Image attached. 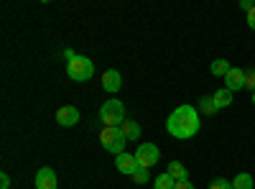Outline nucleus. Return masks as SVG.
<instances>
[{
    "mask_svg": "<svg viewBox=\"0 0 255 189\" xmlns=\"http://www.w3.org/2000/svg\"><path fill=\"white\" fill-rule=\"evenodd\" d=\"M232 67H230V61L227 59H215V61H212V67H209V72L212 74H215V77H227V72H230Z\"/></svg>",
    "mask_w": 255,
    "mask_h": 189,
    "instance_id": "14",
    "label": "nucleus"
},
{
    "mask_svg": "<svg viewBox=\"0 0 255 189\" xmlns=\"http://www.w3.org/2000/svg\"><path fill=\"white\" fill-rule=\"evenodd\" d=\"M115 166H118V172H120V174L133 177V174L138 172V161H135V154H120V156H115Z\"/></svg>",
    "mask_w": 255,
    "mask_h": 189,
    "instance_id": "8",
    "label": "nucleus"
},
{
    "mask_svg": "<svg viewBox=\"0 0 255 189\" xmlns=\"http://www.w3.org/2000/svg\"><path fill=\"white\" fill-rule=\"evenodd\" d=\"M174 189H197V187L186 179V182H176V187H174Z\"/></svg>",
    "mask_w": 255,
    "mask_h": 189,
    "instance_id": "22",
    "label": "nucleus"
},
{
    "mask_svg": "<svg viewBox=\"0 0 255 189\" xmlns=\"http://www.w3.org/2000/svg\"><path fill=\"white\" fill-rule=\"evenodd\" d=\"M240 8H243V10H253L255 3H253V0H240Z\"/></svg>",
    "mask_w": 255,
    "mask_h": 189,
    "instance_id": "24",
    "label": "nucleus"
},
{
    "mask_svg": "<svg viewBox=\"0 0 255 189\" xmlns=\"http://www.w3.org/2000/svg\"><path fill=\"white\" fill-rule=\"evenodd\" d=\"M120 87H123V77L118 69H108L102 74V90L105 92H118Z\"/></svg>",
    "mask_w": 255,
    "mask_h": 189,
    "instance_id": "10",
    "label": "nucleus"
},
{
    "mask_svg": "<svg viewBox=\"0 0 255 189\" xmlns=\"http://www.w3.org/2000/svg\"><path fill=\"white\" fill-rule=\"evenodd\" d=\"M248 26L255 31V8H253V10H248Z\"/></svg>",
    "mask_w": 255,
    "mask_h": 189,
    "instance_id": "23",
    "label": "nucleus"
},
{
    "mask_svg": "<svg viewBox=\"0 0 255 189\" xmlns=\"http://www.w3.org/2000/svg\"><path fill=\"white\" fill-rule=\"evenodd\" d=\"M174 187H176V179H174L171 174H168V172H166V174H161V177L153 182V189H174Z\"/></svg>",
    "mask_w": 255,
    "mask_h": 189,
    "instance_id": "16",
    "label": "nucleus"
},
{
    "mask_svg": "<svg viewBox=\"0 0 255 189\" xmlns=\"http://www.w3.org/2000/svg\"><path fill=\"white\" fill-rule=\"evenodd\" d=\"M0 189H10V177L3 172V174H0Z\"/></svg>",
    "mask_w": 255,
    "mask_h": 189,
    "instance_id": "21",
    "label": "nucleus"
},
{
    "mask_svg": "<svg viewBox=\"0 0 255 189\" xmlns=\"http://www.w3.org/2000/svg\"><path fill=\"white\" fill-rule=\"evenodd\" d=\"M245 87L255 90V69H245Z\"/></svg>",
    "mask_w": 255,
    "mask_h": 189,
    "instance_id": "20",
    "label": "nucleus"
},
{
    "mask_svg": "<svg viewBox=\"0 0 255 189\" xmlns=\"http://www.w3.org/2000/svg\"><path fill=\"white\" fill-rule=\"evenodd\" d=\"M128 118H125V105L120 100H108L102 102L100 108V123H105L108 128H118V125H123Z\"/></svg>",
    "mask_w": 255,
    "mask_h": 189,
    "instance_id": "2",
    "label": "nucleus"
},
{
    "mask_svg": "<svg viewBox=\"0 0 255 189\" xmlns=\"http://www.w3.org/2000/svg\"><path fill=\"white\" fill-rule=\"evenodd\" d=\"M199 108H202V113H207V115H212V113L217 110V108H215V100H212V97H202V100H199Z\"/></svg>",
    "mask_w": 255,
    "mask_h": 189,
    "instance_id": "17",
    "label": "nucleus"
},
{
    "mask_svg": "<svg viewBox=\"0 0 255 189\" xmlns=\"http://www.w3.org/2000/svg\"><path fill=\"white\" fill-rule=\"evenodd\" d=\"M67 74H69V79H74V82H87V79H92V77H95L92 59L77 54L72 61H67Z\"/></svg>",
    "mask_w": 255,
    "mask_h": 189,
    "instance_id": "3",
    "label": "nucleus"
},
{
    "mask_svg": "<svg viewBox=\"0 0 255 189\" xmlns=\"http://www.w3.org/2000/svg\"><path fill=\"white\" fill-rule=\"evenodd\" d=\"M120 131H123L125 141H138L140 133H143V128L138 125V120H125V123L120 125Z\"/></svg>",
    "mask_w": 255,
    "mask_h": 189,
    "instance_id": "11",
    "label": "nucleus"
},
{
    "mask_svg": "<svg viewBox=\"0 0 255 189\" xmlns=\"http://www.w3.org/2000/svg\"><path fill=\"white\" fill-rule=\"evenodd\" d=\"M199 113L197 108H191V105H179V108L168 115L166 120V131L168 136H174L179 141H186V138H194L199 133Z\"/></svg>",
    "mask_w": 255,
    "mask_h": 189,
    "instance_id": "1",
    "label": "nucleus"
},
{
    "mask_svg": "<svg viewBox=\"0 0 255 189\" xmlns=\"http://www.w3.org/2000/svg\"><path fill=\"white\" fill-rule=\"evenodd\" d=\"M212 100H215V108H217V110L230 108V105H232V92H230L227 87H222V90H217L215 95H212Z\"/></svg>",
    "mask_w": 255,
    "mask_h": 189,
    "instance_id": "12",
    "label": "nucleus"
},
{
    "mask_svg": "<svg viewBox=\"0 0 255 189\" xmlns=\"http://www.w3.org/2000/svg\"><path fill=\"white\" fill-rule=\"evenodd\" d=\"M225 87H227L230 92H238V90H243V87H245V69L232 67V69L227 72V77H225Z\"/></svg>",
    "mask_w": 255,
    "mask_h": 189,
    "instance_id": "9",
    "label": "nucleus"
},
{
    "mask_svg": "<svg viewBox=\"0 0 255 189\" xmlns=\"http://www.w3.org/2000/svg\"><path fill=\"white\" fill-rule=\"evenodd\" d=\"M133 179H135V184H145L148 179H151V174H148V169H143V166H138V172L133 174Z\"/></svg>",
    "mask_w": 255,
    "mask_h": 189,
    "instance_id": "18",
    "label": "nucleus"
},
{
    "mask_svg": "<svg viewBox=\"0 0 255 189\" xmlns=\"http://www.w3.org/2000/svg\"><path fill=\"white\" fill-rule=\"evenodd\" d=\"M59 187V179H56V172L51 166H41L36 172V189H56Z\"/></svg>",
    "mask_w": 255,
    "mask_h": 189,
    "instance_id": "7",
    "label": "nucleus"
},
{
    "mask_svg": "<svg viewBox=\"0 0 255 189\" xmlns=\"http://www.w3.org/2000/svg\"><path fill=\"white\" fill-rule=\"evenodd\" d=\"M253 187H255V182L248 172H243V174H238L235 179H232V189H253Z\"/></svg>",
    "mask_w": 255,
    "mask_h": 189,
    "instance_id": "15",
    "label": "nucleus"
},
{
    "mask_svg": "<svg viewBox=\"0 0 255 189\" xmlns=\"http://www.w3.org/2000/svg\"><path fill=\"white\" fill-rule=\"evenodd\" d=\"M100 143H102V149L105 151H110V154H115V156H120V154H125V136H123V131H120V125L118 128H105L100 131Z\"/></svg>",
    "mask_w": 255,
    "mask_h": 189,
    "instance_id": "4",
    "label": "nucleus"
},
{
    "mask_svg": "<svg viewBox=\"0 0 255 189\" xmlns=\"http://www.w3.org/2000/svg\"><path fill=\"white\" fill-rule=\"evenodd\" d=\"M161 159V151L156 143H140L138 151H135V161L138 166H143V169H151V166H156Z\"/></svg>",
    "mask_w": 255,
    "mask_h": 189,
    "instance_id": "5",
    "label": "nucleus"
},
{
    "mask_svg": "<svg viewBox=\"0 0 255 189\" xmlns=\"http://www.w3.org/2000/svg\"><path fill=\"white\" fill-rule=\"evenodd\" d=\"M253 105H255V90H253Z\"/></svg>",
    "mask_w": 255,
    "mask_h": 189,
    "instance_id": "25",
    "label": "nucleus"
},
{
    "mask_svg": "<svg viewBox=\"0 0 255 189\" xmlns=\"http://www.w3.org/2000/svg\"><path fill=\"white\" fill-rule=\"evenodd\" d=\"M56 123L61 125V128H72V125L79 123V110L74 108V105H61V108L56 110Z\"/></svg>",
    "mask_w": 255,
    "mask_h": 189,
    "instance_id": "6",
    "label": "nucleus"
},
{
    "mask_svg": "<svg viewBox=\"0 0 255 189\" xmlns=\"http://www.w3.org/2000/svg\"><path fill=\"white\" fill-rule=\"evenodd\" d=\"M209 189H232V182H227V179H215V182H212L209 184Z\"/></svg>",
    "mask_w": 255,
    "mask_h": 189,
    "instance_id": "19",
    "label": "nucleus"
},
{
    "mask_svg": "<svg viewBox=\"0 0 255 189\" xmlns=\"http://www.w3.org/2000/svg\"><path fill=\"white\" fill-rule=\"evenodd\" d=\"M168 174H171L176 182H186L189 179V172H186V166L181 161H171V164H168Z\"/></svg>",
    "mask_w": 255,
    "mask_h": 189,
    "instance_id": "13",
    "label": "nucleus"
}]
</instances>
